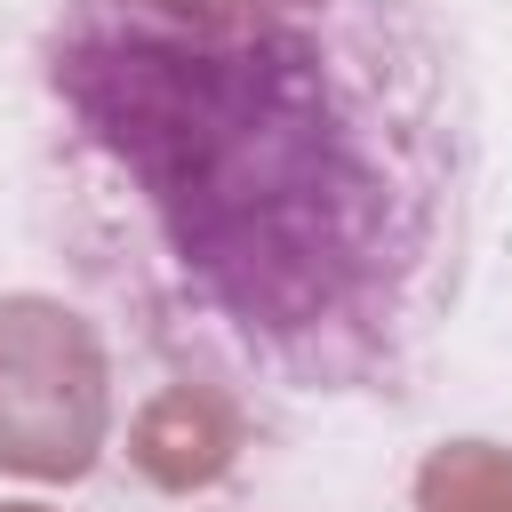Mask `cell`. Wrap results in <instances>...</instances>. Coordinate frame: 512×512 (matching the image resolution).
Masks as SVG:
<instances>
[{
    "label": "cell",
    "instance_id": "1",
    "mask_svg": "<svg viewBox=\"0 0 512 512\" xmlns=\"http://www.w3.org/2000/svg\"><path fill=\"white\" fill-rule=\"evenodd\" d=\"M32 88L64 248L168 376L320 408L448 344L480 96L424 0H64Z\"/></svg>",
    "mask_w": 512,
    "mask_h": 512
}]
</instances>
